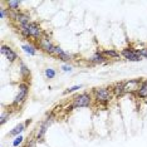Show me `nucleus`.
Listing matches in <instances>:
<instances>
[{"label":"nucleus","instance_id":"1","mask_svg":"<svg viewBox=\"0 0 147 147\" xmlns=\"http://www.w3.org/2000/svg\"><path fill=\"white\" fill-rule=\"evenodd\" d=\"M19 33H20L25 39L33 38L36 42L40 40L43 36H44V34H45L44 30L42 29V26L39 25L36 22H30L29 24H26V25L19 26Z\"/></svg>","mask_w":147,"mask_h":147},{"label":"nucleus","instance_id":"2","mask_svg":"<svg viewBox=\"0 0 147 147\" xmlns=\"http://www.w3.org/2000/svg\"><path fill=\"white\" fill-rule=\"evenodd\" d=\"M93 99L96 101V103L102 106H107L113 98V93L111 87H98L94 88L92 92Z\"/></svg>","mask_w":147,"mask_h":147},{"label":"nucleus","instance_id":"3","mask_svg":"<svg viewBox=\"0 0 147 147\" xmlns=\"http://www.w3.org/2000/svg\"><path fill=\"white\" fill-rule=\"evenodd\" d=\"M93 102V96L88 92H82L77 94L74 98L72 99L71 105L67 107V111H72L76 108H84V107H89Z\"/></svg>","mask_w":147,"mask_h":147},{"label":"nucleus","instance_id":"4","mask_svg":"<svg viewBox=\"0 0 147 147\" xmlns=\"http://www.w3.org/2000/svg\"><path fill=\"white\" fill-rule=\"evenodd\" d=\"M29 89H30L29 83H26V82L19 83L18 93H16L14 101H13V106L14 107H20L23 103H25V101L28 99V96H29Z\"/></svg>","mask_w":147,"mask_h":147},{"label":"nucleus","instance_id":"5","mask_svg":"<svg viewBox=\"0 0 147 147\" xmlns=\"http://www.w3.org/2000/svg\"><path fill=\"white\" fill-rule=\"evenodd\" d=\"M54 118H55V115H54V112H51V113H48L47 115V117L44 118V121H43L40 125H39L38 127V129H36V132H35V138H36V141H43V138H44V136H45V133H47V129L49 128V126L53 123V121H54Z\"/></svg>","mask_w":147,"mask_h":147},{"label":"nucleus","instance_id":"6","mask_svg":"<svg viewBox=\"0 0 147 147\" xmlns=\"http://www.w3.org/2000/svg\"><path fill=\"white\" fill-rule=\"evenodd\" d=\"M36 48H39L42 52H44L49 55H54L57 45L53 44L49 36H43L40 40L38 42V44H36Z\"/></svg>","mask_w":147,"mask_h":147},{"label":"nucleus","instance_id":"7","mask_svg":"<svg viewBox=\"0 0 147 147\" xmlns=\"http://www.w3.org/2000/svg\"><path fill=\"white\" fill-rule=\"evenodd\" d=\"M121 55L126 59V61H128V62H141V61H142L141 55L138 54L137 49L132 48V47H127V48H123L122 51H121Z\"/></svg>","mask_w":147,"mask_h":147},{"label":"nucleus","instance_id":"8","mask_svg":"<svg viewBox=\"0 0 147 147\" xmlns=\"http://www.w3.org/2000/svg\"><path fill=\"white\" fill-rule=\"evenodd\" d=\"M0 52H1L3 55L6 57V59H8L10 63H14L16 59H18V54H16V52L11 48V47H9V45H6V44H3L1 45V49H0Z\"/></svg>","mask_w":147,"mask_h":147},{"label":"nucleus","instance_id":"9","mask_svg":"<svg viewBox=\"0 0 147 147\" xmlns=\"http://www.w3.org/2000/svg\"><path fill=\"white\" fill-rule=\"evenodd\" d=\"M142 82V78H137V79H129L128 82L125 83V92L126 93H131V92H137L140 84Z\"/></svg>","mask_w":147,"mask_h":147},{"label":"nucleus","instance_id":"10","mask_svg":"<svg viewBox=\"0 0 147 147\" xmlns=\"http://www.w3.org/2000/svg\"><path fill=\"white\" fill-rule=\"evenodd\" d=\"M19 73H20L23 82L28 83V81H30V69L23 61H20V63H19Z\"/></svg>","mask_w":147,"mask_h":147},{"label":"nucleus","instance_id":"11","mask_svg":"<svg viewBox=\"0 0 147 147\" xmlns=\"http://www.w3.org/2000/svg\"><path fill=\"white\" fill-rule=\"evenodd\" d=\"M112 93H113V96L117 97V98H119V97H122L123 94H125V83L123 82H117L115 83L112 87Z\"/></svg>","mask_w":147,"mask_h":147},{"label":"nucleus","instance_id":"12","mask_svg":"<svg viewBox=\"0 0 147 147\" xmlns=\"http://www.w3.org/2000/svg\"><path fill=\"white\" fill-rule=\"evenodd\" d=\"M108 61V59L105 57V54H103L102 52H96L94 54H93L91 58H89V62L93 63V64H105V63Z\"/></svg>","mask_w":147,"mask_h":147},{"label":"nucleus","instance_id":"13","mask_svg":"<svg viewBox=\"0 0 147 147\" xmlns=\"http://www.w3.org/2000/svg\"><path fill=\"white\" fill-rule=\"evenodd\" d=\"M102 53L105 54L107 59H115V61H119L121 59V52L116 51V49H105L102 51Z\"/></svg>","mask_w":147,"mask_h":147},{"label":"nucleus","instance_id":"14","mask_svg":"<svg viewBox=\"0 0 147 147\" xmlns=\"http://www.w3.org/2000/svg\"><path fill=\"white\" fill-rule=\"evenodd\" d=\"M16 23H18V24H19V26L29 24V23H30V15H29L28 13L19 11L18 18H16Z\"/></svg>","mask_w":147,"mask_h":147},{"label":"nucleus","instance_id":"15","mask_svg":"<svg viewBox=\"0 0 147 147\" xmlns=\"http://www.w3.org/2000/svg\"><path fill=\"white\" fill-rule=\"evenodd\" d=\"M136 96L141 99L147 98V81L141 82V84H140L138 89H137V92H136Z\"/></svg>","mask_w":147,"mask_h":147},{"label":"nucleus","instance_id":"16","mask_svg":"<svg viewBox=\"0 0 147 147\" xmlns=\"http://www.w3.org/2000/svg\"><path fill=\"white\" fill-rule=\"evenodd\" d=\"M25 128H26V127H25L24 123H19V125H16L14 128H13L11 131L9 132V136H10V137H13V136H15V137L16 136H20V133L24 132Z\"/></svg>","mask_w":147,"mask_h":147},{"label":"nucleus","instance_id":"17","mask_svg":"<svg viewBox=\"0 0 147 147\" xmlns=\"http://www.w3.org/2000/svg\"><path fill=\"white\" fill-rule=\"evenodd\" d=\"M19 5H20V1H18V0H8L6 1L8 10L10 11H19Z\"/></svg>","mask_w":147,"mask_h":147},{"label":"nucleus","instance_id":"18","mask_svg":"<svg viewBox=\"0 0 147 147\" xmlns=\"http://www.w3.org/2000/svg\"><path fill=\"white\" fill-rule=\"evenodd\" d=\"M22 49L24 51V53H26L28 55H35L36 54V47L32 45V44H23Z\"/></svg>","mask_w":147,"mask_h":147},{"label":"nucleus","instance_id":"19","mask_svg":"<svg viewBox=\"0 0 147 147\" xmlns=\"http://www.w3.org/2000/svg\"><path fill=\"white\" fill-rule=\"evenodd\" d=\"M73 57L74 55L69 54V53H67V52H63V53H61V54L57 57V59H59V61H62V62L67 63V64H69V62L73 59Z\"/></svg>","mask_w":147,"mask_h":147},{"label":"nucleus","instance_id":"20","mask_svg":"<svg viewBox=\"0 0 147 147\" xmlns=\"http://www.w3.org/2000/svg\"><path fill=\"white\" fill-rule=\"evenodd\" d=\"M44 76H45L47 79H53L57 76V72H55V69H53V68H45L44 69Z\"/></svg>","mask_w":147,"mask_h":147},{"label":"nucleus","instance_id":"21","mask_svg":"<svg viewBox=\"0 0 147 147\" xmlns=\"http://www.w3.org/2000/svg\"><path fill=\"white\" fill-rule=\"evenodd\" d=\"M81 88H83V86L82 84H77V86H73V87H69V88H67L64 92H63V94L64 96H67V94H71V93H73V92H77L78 89H81Z\"/></svg>","mask_w":147,"mask_h":147},{"label":"nucleus","instance_id":"22","mask_svg":"<svg viewBox=\"0 0 147 147\" xmlns=\"http://www.w3.org/2000/svg\"><path fill=\"white\" fill-rule=\"evenodd\" d=\"M9 117H10V112L9 111H3L1 112V116H0V125H5L6 121L9 119Z\"/></svg>","mask_w":147,"mask_h":147},{"label":"nucleus","instance_id":"23","mask_svg":"<svg viewBox=\"0 0 147 147\" xmlns=\"http://www.w3.org/2000/svg\"><path fill=\"white\" fill-rule=\"evenodd\" d=\"M23 141H24V137H23L22 135L20 136H16L15 140L13 141V147H19L23 143Z\"/></svg>","mask_w":147,"mask_h":147},{"label":"nucleus","instance_id":"24","mask_svg":"<svg viewBox=\"0 0 147 147\" xmlns=\"http://www.w3.org/2000/svg\"><path fill=\"white\" fill-rule=\"evenodd\" d=\"M8 16H9L8 8H4V6H1V8H0V18L5 19V18H8Z\"/></svg>","mask_w":147,"mask_h":147},{"label":"nucleus","instance_id":"25","mask_svg":"<svg viewBox=\"0 0 147 147\" xmlns=\"http://www.w3.org/2000/svg\"><path fill=\"white\" fill-rule=\"evenodd\" d=\"M36 143H38L36 138H35V137H32V138H29V140H28V142H26L25 147H35V146H36Z\"/></svg>","mask_w":147,"mask_h":147},{"label":"nucleus","instance_id":"26","mask_svg":"<svg viewBox=\"0 0 147 147\" xmlns=\"http://www.w3.org/2000/svg\"><path fill=\"white\" fill-rule=\"evenodd\" d=\"M61 69H62V71L64 72V73H71V72L73 71V67L69 65V64H63Z\"/></svg>","mask_w":147,"mask_h":147},{"label":"nucleus","instance_id":"27","mask_svg":"<svg viewBox=\"0 0 147 147\" xmlns=\"http://www.w3.org/2000/svg\"><path fill=\"white\" fill-rule=\"evenodd\" d=\"M137 52H138V54L141 55V58H147V47L141 48V49H137Z\"/></svg>","mask_w":147,"mask_h":147},{"label":"nucleus","instance_id":"28","mask_svg":"<svg viewBox=\"0 0 147 147\" xmlns=\"http://www.w3.org/2000/svg\"><path fill=\"white\" fill-rule=\"evenodd\" d=\"M63 52H64V51H63V49L61 48V47H58V45H57V49H55V53H54V55H55V57H58V55L61 54V53H63Z\"/></svg>","mask_w":147,"mask_h":147},{"label":"nucleus","instance_id":"29","mask_svg":"<svg viewBox=\"0 0 147 147\" xmlns=\"http://www.w3.org/2000/svg\"><path fill=\"white\" fill-rule=\"evenodd\" d=\"M30 123H32V119L29 118V119H26V121H25L24 125H25V127H26V126H29V125H30Z\"/></svg>","mask_w":147,"mask_h":147}]
</instances>
